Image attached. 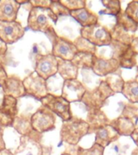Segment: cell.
Listing matches in <instances>:
<instances>
[{
    "mask_svg": "<svg viewBox=\"0 0 138 155\" xmlns=\"http://www.w3.org/2000/svg\"><path fill=\"white\" fill-rule=\"evenodd\" d=\"M58 16L50 8L32 7L28 18V27L33 31L49 33L54 31V24Z\"/></svg>",
    "mask_w": 138,
    "mask_h": 155,
    "instance_id": "cell-1",
    "label": "cell"
},
{
    "mask_svg": "<svg viewBox=\"0 0 138 155\" xmlns=\"http://www.w3.org/2000/svg\"><path fill=\"white\" fill-rule=\"evenodd\" d=\"M90 129L88 122L80 118L73 117L69 120L63 121L60 131L61 139L70 145H76L90 132Z\"/></svg>",
    "mask_w": 138,
    "mask_h": 155,
    "instance_id": "cell-2",
    "label": "cell"
},
{
    "mask_svg": "<svg viewBox=\"0 0 138 155\" xmlns=\"http://www.w3.org/2000/svg\"><path fill=\"white\" fill-rule=\"evenodd\" d=\"M80 36L95 47L110 45L113 41L111 31L98 23L93 26L82 28L80 29Z\"/></svg>",
    "mask_w": 138,
    "mask_h": 155,
    "instance_id": "cell-3",
    "label": "cell"
},
{
    "mask_svg": "<svg viewBox=\"0 0 138 155\" xmlns=\"http://www.w3.org/2000/svg\"><path fill=\"white\" fill-rule=\"evenodd\" d=\"M32 128L37 133L53 130L55 128V115L46 107L42 106L30 117Z\"/></svg>",
    "mask_w": 138,
    "mask_h": 155,
    "instance_id": "cell-4",
    "label": "cell"
},
{
    "mask_svg": "<svg viewBox=\"0 0 138 155\" xmlns=\"http://www.w3.org/2000/svg\"><path fill=\"white\" fill-rule=\"evenodd\" d=\"M115 94L106 81H102L100 85L91 92H85L81 101L85 103L93 110L99 109L110 96Z\"/></svg>",
    "mask_w": 138,
    "mask_h": 155,
    "instance_id": "cell-5",
    "label": "cell"
},
{
    "mask_svg": "<svg viewBox=\"0 0 138 155\" xmlns=\"http://www.w3.org/2000/svg\"><path fill=\"white\" fill-rule=\"evenodd\" d=\"M41 102L44 107L50 109L63 121H68L73 118L70 103L62 96H55L54 94H48L41 99Z\"/></svg>",
    "mask_w": 138,
    "mask_h": 155,
    "instance_id": "cell-6",
    "label": "cell"
},
{
    "mask_svg": "<svg viewBox=\"0 0 138 155\" xmlns=\"http://www.w3.org/2000/svg\"><path fill=\"white\" fill-rule=\"evenodd\" d=\"M35 72L43 79L50 78L58 72V58L52 53L38 54L36 59Z\"/></svg>",
    "mask_w": 138,
    "mask_h": 155,
    "instance_id": "cell-7",
    "label": "cell"
},
{
    "mask_svg": "<svg viewBox=\"0 0 138 155\" xmlns=\"http://www.w3.org/2000/svg\"><path fill=\"white\" fill-rule=\"evenodd\" d=\"M23 84L27 94H31L40 100L48 94L46 80L40 77L35 71L24 78Z\"/></svg>",
    "mask_w": 138,
    "mask_h": 155,
    "instance_id": "cell-8",
    "label": "cell"
},
{
    "mask_svg": "<svg viewBox=\"0 0 138 155\" xmlns=\"http://www.w3.org/2000/svg\"><path fill=\"white\" fill-rule=\"evenodd\" d=\"M78 50L71 41L55 35L53 38L52 54L55 58L65 61H73Z\"/></svg>",
    "mask_w": 138,
    "mask_h": 155,
    "instance_id": "cell-9",
    "label": "cell"
},
{
    "mask_svg": "<svg viewBox=\"0 0 138 155\" xmlns=\"http://www.w3.org/2000/svg\"><path fill=\"white\" fill-rule=\"evenodd\" d=\"M25 28L16 21H0V40L5 44H13L24 35Z\"/></svg>",
    "mask_w": 138,
    "mask_h": 155,
    "instance_id": "cell-10",
    "label": "cell"
},
{
    "mask_svg": "<svg viewBox=\"0 0 138 155\" xmlns=\"http://www.w3.org/2000/svg\"><path fill=\"white\" fill-rule=\"evenodd\" d=\"M86 90L81 82L77 79L64 80L62 90V97L68 101H81L85 95Z\"/></svg>",
    "mask_w": 138,
    "mask_h": 155,
    "instance_id": "cell-11",
    "label": "cell"
},
{
    "mask_svg": "<svg viewBox=\"0 0 138 155\" xmlns=\"http://www.w3.org/2000/svg\"><path fill=\"white\" fill-rule=\"evenodd\" d=\"M17 100L16 98L5 94L0 106V124L2 125H12L17 116Z\"/></svg>",
    "mask_w": 138,
    "mask_h": 155,
    "instance_id": "cell-12",
    "label": "cell"
},
{
    "mask_svg": "<svg viewBox=\"0 0 138 155\" xmlns=\"http://www.w3.org/2000/svg\"><path fill=\"white\" fill-rule=\"evenodd\" d=\"M14 155H43V148L37 139L31 135L22 136Z\"/></svg>",
    "mask_w": 138,
    "mask_h": 155,
    "instance_id": "cell-13",
    "label": "cell"
},
{
    "mask_svg": "<svg viewBox=\"0 0 138 155\" xmlns=\"http://www.w3.org/2000/svg\"><path fill=\"white\" fill-rule=\"evenodd\" d=\"M119 67V61L115 58H100L94 55L93 61V71L98 76H107L113 74Z\"/></svg>",
    "mask_w": 138,
    "mask_h": 155,
    "instance_id": "cell-14",
    "label": "cell"
},
{
    "mask_svg": "<svg viewBox=\"0 0 138 155\" xmlns=\"http://www.w3.org/2000/svg\"><path fill=\"white\" fill-rule=\"evenodd\" d=\"M117 49L118 56L116 59L119 61V66L125 69H131L136 65V53L132 48L131 45H126L119 43Z\"/></svg>",
    "mask_w": 138,
    "mask_h": 155,
    "instance_id": "cell-15",
    "label": "cell"
},
{
    "mask_svg": "<svg viewBox=\"0 0 138 155\" xmlns=\"http://www.w3.org/2000/svg\"><path fill=\"white\" fill-rule=\"evenodd\" d=\"M119 133H117L111 125L102 126L96 129V137H95V143L101 145L103 148L109 145L110 143L116 140L119 137Z\"/></svg>",
    "mask_w": 138,
    "mask_h": 155,
    "instance_id": "cell-16",
    "label": "cell"
},
{
    "mask_svg": "<svg viewBox=\"0 0 138 155\" xmlns=\"http://www.w3.org/2000/svg\"><path fill=\"white\" fill-rule=\"evenodd\" d=\"M20 4L17 1H0V21H16Z\"/></svg>",
    "mask_w": 138,
    "mask_h": 155,
    "instance_id": "cell-17",
    "label": "cell"
},
{
    "mask_svg": "<svg viewBox=\"0 0 138 155\" xmlns=\"http://www.w3.org/2000/svg\"><path fill=\"white\" fill-rule=\"evenodd\" d=\"M2 87L3 88L6 95L14 97L16 99L26 94L23 81L17 78L7 77Z\"/></svg>",
    "mask_w": 138,
    "mask_h": 155,
    "instance_id": "cell-18",
    "label": "cell"
},
{
    "mask_svg": "<svg viewBox=\"0 0 138 155\" xmlns=\"http://www.w3.org/2000/svg\"><path fill=\"white\" fill-rule=\"evenodd\" d=\"M70 15L76 21L78 22L82 28L93 26L97 24L98 22L97 15L90 12V10H88L86 7L70 12Z\"/></svg>",
    "mask_w": 138,
    "mask_h": 155,
    "instance_id": "cell-19",
    "label": "cell"
},
{
    "mask_svg": "<svg viewBox=\"0 0 138 155\" xmlns=\"http://www.w3.org/2000/svg\"><path fill=\"white\" fill-rule=\"evenodd\" d=\"M78 67L72 61L58 58V72L64 80L75 79L78 75Z\"/></svg>",
    "mask_w": 138,
    "mask_h": 155,
    "instance_id": "cell-20",
    "label": "cell"
},
{
    "mask_svg": "<svg viewBox=\"0 0 138 155\" xmlns=\"http://www.w3.org/2000/svg\"><path fill=\"white\" fill-rule=\"evenodd\" d=\"M119 133V135H130L135 130V124L131 119L127 116H122L110 124Z\"/></svg>",
    "mask_w": 138,
    "mask_h": 155,
    "instance_id": "cell-21",
    "label": "cell"
},
{
    "mask_svg": "<svg viewBox=\"0 0 138 155\" xmlns=\"http://www.w3.org/2000/svg\"><path fill=\"white\" fill-rule=\"evenodd\" d=\"M121 93L131 103L138 104V76L133 80L124 82Z\"/></svg>",
    "mask_w": 138,
    "mask_h": 155,
    "instance_id": "cell-22",
    "label": "cell"
},
{
    "mask_svg": "<svg viewBox=\"0 0 138 155\" xmlns=\"http://www.w3.org/2000/svg\"><path fill=\"white\" fill-rule=\"evenodd\" d=\"M111 34L113 41H116L118 43L123 44V45H130L132 41H133L134 39L133 34L125 31L117 24L115 25L112 29V31H111Z\"/></svg>",
    "mask_w": 138,
    "mask_h": 155,
    "instance_id": "cell-23",
    "label": "cell"
},
{
    "mask_svg": "<svg viewBox=\"0 0 138 155\" xmlns=\"http://www.w3.org/2000/svg\"><path fill=\"white\" fill-rule=\"evenodd\" d=\"M12 126L22 136L30 135L32 133L34 132V130L32 128L30 118H27V117L16 116L14 119V121L12 123Z\"/></svg>",
    "mask_w": 138,
    "mask_h": 155,
    "instance_id": "cell-24",
    "label": "cell"
},
{
    "mask_svg": "<svg viewBox=\"0 0 138 155\" xmlns=\"http://www.w3.org/2000/svg\"><path fill=\"white\" fill-rule=\"evenodd\" d=\"M116 24L125 31L133 35L138 28V24L132 20L129 16H127L124 12H122L116 16Z\"/></svg>",
    "mask_w": 138,
    "mask_h": 155,
    "instance_id": "cell-25",
    "label": "cell"
},
{
    "mask_svg": "<svg viewBox=\"0 0 138 155\" xmlns=\"http://www.w3.org/2000/svg\"><path fill=\"white\" fill-rule=\"evenodd\" d=\"M95 54L90 53H83L78 52L75 55L73 61L76 66L79 68H85V69H92L93 61Z\"/></svg>",
    "mask_w": 138,
    "mask_h": 155,
    "instance_id": "cell-26",
    "label": "cell"
},
{
    "mask_svg": "<svg viewBox=\"0 0 138 155\" xmlns=\"http://www.w3.org/2000/svg\"><path fill=\"white\" fill-rule=\"evenodd\" d=\"M102 3L105 7L104 11H102V13L104 14L111 15L116 17L121 12V4L118 0H115V1L102 0Z\"/></svg>",
    "mask_w": 138,
    "mask_h": 155,
    "instance_id": "cell-27",
    "label": "cell"
},
{
    "mask_svg": "<svg viewBox=\"0 0 138 155\" xmlns=\"http://www.w3.org/2000/svg\"><path fill=\"white\" fill-rule=\"evenodd\" d=\"M73 44L77 48L78 52H83V53H90L95 54L96 52V47L94 45L89 42L87 40H85L83 37H79L76 40Z\"/></svg>",
    "mask_w": 138,
    "mask_h": 155,
    "instance_id": "cell-28",
    "label": "cell"
},
{
    "mask_svg": "<svg viewBox=\"0 0 138 155\" xmlns=\"http://www.w3.org/2000/svg\"><path fill=\"white\" fill-rule=\"evenodd\" d=\"M106 82H107V84L109 85L110 87L113 90L114 92H121L123 86L124 84V81L122 79V78L120 76H117V75H114L113 77L110 76L107 78Z\"/></svg>",
    "mask_w": 138,
    "mask_h": 155,
    "instance_id": "cell-29",
    "label": "cell"
},
{
    "mask_svg": "<svg viewBox=\"0 0 138 155\" xmlns=\"http://www.w3.org/2000/svg\"><path fill=\"white\" fill-rule=\"evenodd\" d=\"M124 13L127 16H129L132 20L138 24V1H132L129 2Z\"/></svg>",
    "mask_w": 138,
    "mask_h": 155,
    "instance_id": "cell-30",
    "label": "cell"
},
{
    "mask_svg": "<svg viewBox=\"0 0 138 155\" xmlns=\"http://www.w3.org/2000/svg\"><path fill=\"white\" fill-rule=\"evenodd\" d=\"M103 152L104 148L94 143L90 149L79 148L77 150V155H103Z\"/></svg>",
    "mask_w": 138,
    "mask_h": 155,
    "instance_id": "cell-31",
    "label": "cell"
},
{
    "mask_svg": "<svg viewBox=\"0 0 138 155\" xmlns=\"http://www.w3.org/2000/svg\"><path fill=\"white\" fill-rule=\"evenodd\" d=\"M59 2L69 12H73V11H76V10L84 8V7H85V5H86L85 1H69V0L67 1V0H61Z\"/></svg>",
    "mask_w": 138,
    "mask_h": 155,
    "instance_id": "cell-32",
    "label": "cell"
},
{
    "mask_svg": "<svg viewBox=\"0 0 138 155\" xmlns=\"http://www.w3.org/2000/svg\"><path fill=\"white\" fill-rule=\"evenodd\" d=\"M50 9L53 12L55 15H70V12L64 6L61 4L59 1H51V5Z\"/></svg>",
    "mask_w": 138,
    "mask_h": 155,
    "instance_id": "cell-33",
    "label": "cell"
},
{
    "mask_svg": "<svg viewBox=\"0 0 138 155\" xmlns=\"http://www.w3.org/2000/svg\"><path fill=\"white\" fill-rule=\"evenodd\" d=\"M33 7H41V8H50L51 1H29Z\"/></svg>",
    "mask_w": 138,
    "mask_h": 155,
    "instance_id": "cell-34",
    "label": "cell"
},
{
    "mask_svg": "<svg viewBox=\"0 0 138 155\" xmlns=\"http://www.w3.org/2000/svg\"><path fill=\"white\" fill-rule=\"evenodd\" d=\"M7 78V75L5 72V70L2 67V65H1V63H0V85L2 86L3 83H4L5 80Z\"/></svg>",
    "mask_w": 138,
    "mask_h": 155,
    "instance_id": "cell-35",
    "label": "cell"
},
{
    "mask_svg": "<svg viewBox=\"0 0 138 155\" xmlns=\"http://www.w3.org/2000/svg\"><path fill=\"white\" fill-rule=\"evenodd\" d=\"M130 45H131L132 48L133 49L134 52H135L136 54H138V37L133 39V41H132V43Z\"/></svg>",
    "mask_w": 138,
    "mask_h": 155,
    "instance_id": "cell-36",
    "label": "cell"
},
{
    "mask_svg": "<svg viewBox=\"0 0 138 155\" xmlns=\"http://www.w3.org/2000/svg\"><path fill=\"white\" fill-rule=\"evenodd\" d=\"M131 137L135 144L138 146V128H135V130L131 134Z\"/></svg>",
    "mask_w": 138,
    "mask_h": 155,
    "instance_id": "cell-37",
    "label": "cell"
},
{
    "mask_svg": "<svg viewBox=\"0 0 138 155\" xmlns=\"http://www.w3.org/2000/svg\"><path fill=\"white\" fill-rule=\"evenodd\" d=\"M6 147H5V142L3 140V138H2V134L0 133V151L5 150Z\"/></svg>",
    "mask_w": 138,
    "mask_h": 155,
    "instance_id": "cell-38",
    "label": "cell"
},
{
    "mask_svg": "<svg viewBox=\"0 0 138 155\" xmlns=\"http://www.w3.org/2000/svg\"><path fill=\"white\" fill-rule=\"evenodd\" d=\"M0 155H14V153H12L9 150L5 149V150L0 151Z\"/></svg>",
    "mask_w": 138,
    "mask_h": 155,
    "instance_id": "cell-39",
    "label": "cell"
},
{
    "mask_svg": "<svg viewBox=\"0 0 138 155\" xmlns=\"http://www.w3.org/2000/svg\"><path fill=\"white\" fill-rule=\"evenodd\" d=\"M62 155H71V154H69V153H63Z\"/></svg>",
    "mask_w": 138,
    "mask_h": 155,
    "instance_id": "cell-40",
    "label": "cell"
}]
</instances>
